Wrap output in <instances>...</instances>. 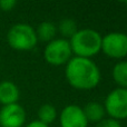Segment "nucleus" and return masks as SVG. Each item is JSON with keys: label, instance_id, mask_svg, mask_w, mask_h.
<instances>
[{"label": "nucleus", "instance_id": "obj_1", "mask_svg": "<svg viewBox=\"0 0 127 127\" xmlns=\"http://www.w3.org/2000/svg\"><path fill=\"white\" fill-rule=\"evenodd\" d=\"M65 77L71 87L78 90H90L97 87L101 78L100 69L89 58L71 57L66 64Z\"/></svg>", "mask_w": 127, "mask_h": 127}, {"label": "nucleus", "instance_id": "obj_15", "mask_svg": "<svg viewBox=\"0 0 127 127\" xmlns=\"http://www.w3.org/2000/svg\"><path fill=\"white\" fill-rule=\"evenodd\" d=\"M95 127H122L118 121H115L113 118H104L101 122L96 124Z\"/></svg>", "mask_w": 127, "mask_h": 127}, {"label": "nucleus", "instance_id": "obj_9", "mask_svg": "<svg viewBox=\"0 0 127 127\" xmlns=\"http://www.w3.org/2000/svg\"><path fill=\"white\" fill-rule=\"evenodd\" d=\"M19 96V88L15 83L10 80H3L0 83V103L3 106L18 103Z\"/></svg>", "mask_w": 127, "mask_h": 127}, {"label": "nucleus", "instance_id": "obj_12", "mask_svg": "<svg viewBox=\"0 0 127 127\" xmlns=\"http://www.w3.org/2000/svg\"><path fill=\"white\" fill-rule=\"evenodd\" d=\"M57 31L62 35V38L69 40L78 31L77 22L72 18H63L57 26Z\"/></svg>", "mask_w": 127, "mask_h": 127}, {"label": "nucleus", "instance_id": "obj_10", "mask_svg": "<svg viewBox=\"0 0 127 127\" xmlns=\"http://www.w3.org/2000/svg\"><path fill=\"white\" fill-rule=\"evenodd\" d=\"M83 112L85 114V117L87 119L88 124L89 123H95L98 124L105 118V108L104 105L98 101H89L83 107Z\"/></svg>", "mask_w": 127, "mask_h": 127}, {"label": "nucleus", "instance_id": "obj_17", "mask_svg": "<svg viewBox=\"0 0 127 127\" xmlns=\"http://www.w3.org/2000/svg\"><path fill=\"white\" fill-rule=\"evenodd\" d=\"M25 127H49V126L41 123V122L38 121V119H36V121H32V122H30V123H28Z\"/></svg>", "mask_w": 127, "mask_h": 127}, {"label": "nucleus", "instance_id": "obj_6", "mask_svg": "<svg viewBox=\"0 0 127 127\" xmlns=\"http://www.w3.org/2000/svg\"><path fill=\"white\" fill-rule=\"evenodd\" d=\"M101 50L107 57L122 59L127 56V35L124 32H109L101 39Z\"/></svg>", "mask_w": 127, "mask_h": 127}, {"label": "nucleus", "instance_id": "obj_11", "mask_svg": "<svg viewBox=\"0 0 127 127\" xmlns=\"http://www.w3.org/2000/svg\"><path fill=\"white\" fill-rule=\"evenodd\" d=\"M36 35L37 39L48 44L49 41L54 40L57 35V26L51 21H42L37 26Z\"/></svg>", "mask_w": 127, "mask_h": 127}, {"label": "nucleus", "instance_id": "obj_14", "mask_svg": "<svg viewBox=\"0 0 127 127\" xmlns=\"http://www.w3.org/2000/svg\"><path fill=\"white\" fill-rule=\"evenodd\" d=\"M37 116H38V121H40L41 123L49 126V124L54 123L56 121V118H57V109L51 104H44L38 109Z\"/></svg>", "mask_w": 127, "mask_h": 127}, {"label": "nucleus", "instance_id": "obj_16", "mask_svg": "<svg viewBox=\"0 0 127 127\" xmlns=\"http://www.w3.org/2000/svg\"><path fill=\"white\" fill-rule=\"evenodd\" d=\"M17 6L16 0H0V9L3 11H11Z\"/></svg>", "mask_w": 127, "mask_h": 127}, {"label": "nucleus", "instance_id": "obj_7", "mask_svg": "<svg viewBox=\"0 0 127 127\" xmlns=\"http://www.w3.org/2000/svg\"><path fill=\"white\" fill-rule=\"evenodd\" d=\"M26 110L18 103L4 105L0 109L1 127H22L26 123Z\"/></svg>", "mask_w": 127, "mask_h": 127}, {"label": "nucleus", "instance_id": "obj_5", "mask_svg": "<svg viewBox=\"0 0 127 127\" xmlns=\"http://www.w3.org/2000/svg\"><path fill=\"white\" fill-rule=\"evenodd\" d=\"M106 114L115 121L127 118V89L115 88L106 96L104 103Z\"/></svg>", "mask_w": 127, "mask_h": 127}, {"label": "nucleus", "instance_id": "obj_18", "mask_svg": "<svg viewBox=\"0 0 127 127\" xmlns=\"http://www.w3.org/2000/svg\"><path fill=\"white\" fill-rule=\"evenodd\" d=\"M125 4H126V6H127V1H126V2H125Z\"/></svg>", "mask_w": 127, "mask_h": 127}, {"label": "nucleus", "instance_id": "obj_2", "mask_svg": "<svg viewBox=\"0 0 127 127\" xmlns=\"http://www.w3.org/2000/svg\"><path fill=\"white\" fill-rule=\"evenodd\" d=\"M103 36L97 30L90 28L78 29L76 33L69 39L70 48L75 57L89 58L96 56L101 50Z\"/></svg>", "mask_w": 127, "mask_h": 127}, {"label": "nucleus", "instance_id": "obj_3", "mask_svg": "<svg viewBox=\"0 0 127 127\" xmlns=\"http://www.w3.org/2000/svg\"><path fill=\"white\" fill-rule=\"evenodd\" d=\"M7 41L11 48L20 51L31 50L38 42L35 28L29 24L18 22L11 26L7 33Z\"/></svg>", "mask_w": 127, "mask_h": 127}, {"label": "nucleus", "instance_id": "obj_8", "mask_svg": "<svg viewBox=\"0 0 127 127\" xmlns=\"http://www.w3.org/2000/svg\"><path fill=\"white\" fill-rule=\"evenodd\" d=\"M62 127H88V122L83 112V107L78 105H67L59 115Z\"/></svg>", "mask_w": 127, "mask_h": 127}, {"label": "nucleus", "instance_id": "obj_4", "mask_svg": "<svg viewBox=\"0 0 127 127\" xmlns=\"http://www.w3.org/2000/svg\"><path fill=\"white\" fill-rule=\"evenodd\" d=\"M72 56L69 40L64 38H55L49 41L44 49V58L51 66L66 65Z\"/></svg>", "mask_w": 127, "mask_h": 127}, {"label": "nucleus", "instance_id": "obj_13", "mask_svg": "<svg viewBox=\"0 0 127 127\" xmlns=\"http://www.w3.org/2000/svg\"><path fill=\"white\" fill-rule=\"evenodd\" d=\"M112 75L119 88L127 89V60L117 63L113 68Z\"/></svg>", "mask_w": 127, "mask_h": 127}, {"label": "nucleus", "instance_id": "obj_19", "mask_svg": "<svg viewBox=\"0 0 127 127\" xmlns=\"http://www.w3.org/2000/svg\"><path fill=\"white\" fill-rule=\"evenodd\" d=\"M126 35H127V33H126Z\"/></svg>", "mask_w": 127, "mask_h": 127}]
</instances>
